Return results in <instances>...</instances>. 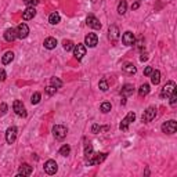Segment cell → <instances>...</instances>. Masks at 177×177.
I'll return each mask as SVG.
<instances>
[{
  "instance_id": "cell-1",
  "label": "cell",
  "mask_w": 177,
  "mask_h": 177,
  "mask_svg": "<svg viewBox=\"0 0 177 177\" xmlns=\"http://www.w3.org/2000/svg\"><path fill=\"white\" fill-rule=\"evenodd\" d=\"M108 154L107 152H100V154H94L90 159L86 160V163H87V166H94V165H100V163H102L105 159H107Z\"/></svg>"
},
{
  "instance_id": "cell-2",
  "label": "cell",
  "mask_w": 177,
  "mask_h": 177,
  "mask_svg": "<svg viewBox=\"0 0 177 177\" xmlns=\"http://www.w3.org/2000/svg\"><path fill=\"white\" fill-rule=\"evenodd\" d=\"M12 109H14V112L18 115V116H21V118H27V115H28L27 108H25L24 102L20 101V100H15V101L12 102Z\"/></svg>"
},
{
  "instance_id": "cell-3",
  "label": "cell",
  "mask_w": 177,
  "mask_h": 177,
  "mask_svg": "<svg viewBox=\"0 0 177 177\" xmlns=\"http://www.w3.org/2000/svg\"><path fill=\"white\" fill-rule=\"evenodd\" d=\"M66 133H68V130H66L65 126H62V125H56V126L53 127V136L56 137V140H64V138L66 137Z\"/></svg>"
},
{
  "instance_id": "cell-4",
  "label": "cell",
  "mask_w": 177,
  "mask_h": 177,
  "mask_svg": "<svg viewBox=\"0 0 177 177\" xmlns=\"http://www.w3.org/2000/svg\"><path fill=\"white\" fill-rule=\"evenodd\" d=\"M175 90H176V83L173 82V80H170V82H167L166 85L162 87V90H160V97L167 98L173 91H175Z\"/></svg>"
},
{
  "instance_id": "cell-5",
  "label": "cell",
  "mask_w": 177,
  "mask_h": 177,
  "mask_svg": "<svg viewBox=\"0 0 177 177\" xmlns=\"http://www.w3.org/2000/svg\"><path fill=\"white\" fill-rule=\"evenodd\" d=\"M176 130H177V122L173 120V119L165 122L162 125V131L165 134H173V133H176Z\"/></svg>"
},
{
  "instance_id": "cell-6",
  "label": "cell",
  "mask_w": 177,
  "mask_h": 177,
  "mask_svg": "<svg viewBox=\"0 0 177 177\" xmlns=\"http://www.w3.org/2000/svg\"><path fill=\"white\" fill-rule=\"evenodd\" d=\"M155 116H156V108L155 107H148L145 111H144L141 119H143L144 123H148V122H151Z\"/></svg>"
},
{
  "instance_id": "cell-7",
  "label": "cell",
  "mask_w": 177,
  "mask_h": 177,
  "mask_svg": "<svg viewBox=\"0 0 177 177\" xmlns=\"http://www.w3.org/2000/svg\"><path fill=\"white\" fill-rule=\"evenodd\" d=\"M57 170H58V165H57L56 160L49 159L44 163V172H46L47 175H56Z\"/></svg>"
},
{
  "instance_id": "cell-8",
  "label": "cell",
  "mask_w": 177,
  "mask_h": 177,
  "mask_svg": "<svg viewBox=\"0 0 177 177\" xmlns=\"http://www.w3.org/2000/svg\"><path fill=\"white\" fill-rule=\"evenodd\" d=\"M17 134H18V130L15 126H11L7 129V131H6V141H7L8 144H12L15 140H17Z\"/></svg>"
},
{
  "instance_id": "cell-9",
  "label": "cell",
  "mask_w": 177,
  "mask_h": 177,
  "mask_svg": "<svg viewBox=\"0 0 177 177\" xmlns=\"http://www.w3.org/2000/svg\"><path fill=\"white\" fill-rule=\"evenodd\" d=\"M73 56H75V58L80 61L83 58V57L86 56V46L85 44H75V47H73Z\"/></svg>"
},
{
  "instance_id": "cell-10",
  "label": "cell",
  "mask_w": 177,
  "mask_h": 177,
  "mask_svg": "<svg viewBox=\"0 0 177 177\" xmlns=\"http://www.w3.org/2000/svg\"><path fill=\"white\" fill-rule=\"evenodd\" d=\"M122 42H123L125 46H133V44L136 43V37H134L133 32H130V31L125 32V33L122 35Z\"/></svg>"
},
{
  "instance_id": "cell-11",
  "label": "cell",
  "mask_w": 177,
  "mask_h": 177,
  "mask_svg": "<svg viewBox=\"0 0 177 177\" xmlns=\"http://www.w3.org/2000/svg\"><path fill=\"white\" fill-rule=\"evenodd\" d=\"M134 119H136V114L134 112H129V114L126 115V118L123 119V120L120 122V130H127L129 125L131 123V122H134Z\"/></svg>"
},
{
  "instance_id": "cell-12",
  "label": "cell",
  "mask_w": 177,
  "mask_h": 177,
  "mask_svg": "<svg viewBox=\"0 0 177 177\" xmlns=\"http://www.w3.org/2000/svg\"><path fill=\"white\" fill-rule=\"evenodd\" d=\"M15 31H17V37H20V39H25L29 35V28L27 24H20Z\"/></svg>"
},
{
  "instance_id": "cell-13",
  "label": "cell",
  "mask_w": 177,
  "mask_h": 177,
  "mask_svg": "<svg viewBox=\"0 0 177 177\" xmlns=\"http://www.w3.org/2000/svg\"><path fill=\"white\" fill-rule=\"evenodd\" d=\"M98 43V37L96 33H89L87 36L85 37V44L87 47H96Z\"/></svg>"
},
{
  "instance_id": "cell-14",
  "label": "cell",
  "mask_w": 177,
  "mask_h": 177,
  "mask_svg": "<svg viewBox=\"0 0 177 177\" xmlns=\"http://www.w3.org/2000/svg\"><path fill=\"white\" fill-rule=\"evenodd\" d=\"M86 24H87L90 28H93V29H101V22H100L94 15H89V17L86 18Z\"/></svg>"
},
{
  "instance_id": "cell-15",
  "label": "cell",
  "mask_w": 177,
  "mask_h": 177,
  "mask_svg": "<svg viewBox=\"0 0 177 177\" xmlns=\"http://www.w3.org/2000/svg\"><path fill=\"white\" fill-rule=\"evenodd\" d=\"M32 175V166L29 163H22L20 166V170H18V177L21 176H31Z\"/></svg>"
},
{
  "instance_id": "cell-16",
  "label": "cell",
  "mask_w": 177,
  "mask_h": 177,
  "mask_svg": "<svg viewBox=\"0 0 177 177\" xmlns=\"http://www.w3.org/2000/svg\"><path fill=\"white\" fill-rule=\"evenodd\" d=\"M119 28L116 27V25H111L109 27V31H108V37H109V40H112V42H115V40H118V37H119Z\"/></svg>"
},
{
  "instance_id": "cell-17",
  "label": "cell",
  "mask_w": 177,
  "mask_h": 177,
  "mask_svg": "<svg viewBox=\"0 0 177 177\" xmlns=\"http://www.w3.org/2000/svg\"><path fill=\"white\" fill-rule=\"evenodd\" d=\"M36 15V10H35V7H28L27 10L22 12V20L24 21H29L32 18Z\"/></svg>"
},
{
  "instance_id": "cell-18",
  "label": "cell",
  "mask_w": 177,
  "mask_h": 177,
  "mask_svg": "<svg viewBox=\"0 0 177 177\" xmlns=\"http://www.w3.org/2000/svg\"><path fill=\"white\" fill-rule=\"evenodd\" d=\"M122 69H123V72L127 73V75H134V73L137 72V68L134 66V64H131V62H126L122 66Z\"/></svg>"
},
{
  "instance_id": "cell-19",
  "label": "cell",
  "mask_w": 177,
  "mask_h": 177,
  "mask_svg": "<svg viewBox=\"0 0 177 177\" xmlns=\"http://www.w3.org/2000/svg\"><path fill=\"white\" fill-rule=\"evenodd\" d=\"M4 39L7 42H14L15 39H17V31L12 29V28H10V29H7L4 32Z\"/></svg>"
},
{
  "instance_id": "cell-20",
  "label": "cell",
  "mask_w": 177,
  "mask_h": 177,
  "mask_svg": "<svg viewBox=\"0 0 177 177\" xmlns=\"http://www.w3.org/2000/svg\"><path fill=\"white\" fill-rule=\"evenodd\" d=\"M44 47H46L47 50H53L57 47V39L56 37H47L46 40H44Z\"/></svg>"
},
{
  "instance_id": "cell-21",
  "label": "cell",
  "mask_w": 177,
  "mask_h": 177,
  "mask_svg": "<svg viewBox=\"0 0 177 177\" xmlns=\"http://www.w3.org/2000/svg\"><path fill=\"white\" fill-rule=\"evenodd\" d=\"M134 93V86L133 85H125L123 87H122V94H123V97H127V96L133 94Z\"/></svg>"
},
{
  "instance_id": "cell-22",
  "label": "cell",
  "mask_w": 177,
  "mask_h": 177,
  "mask_svg": "<svg viewBox=\"0 0 177 177\" xmlns=\"http://www.w3.org/2000/svg\"><path fill=\"white\" fill-rule=\"evenodd\" d=\"M151 82H152V85H159V82H160V72L158 69L155 71H152V73H151Z\"/></svg>"
},
{
  "instance_id": "cell-23",
  "label": "cell",
  "mask_w": 177,
  "mask_h": 177,
  "mask_svg": "<svg viewBox=\"0 0 177 177\" xmlns=\"http://www.w3.org/2000/svg\"><path fill=\"white\" fill-rule=\"evenodd\" d=\"M12 60H14V53H12V51H7V53H6L4 56L2 57L3 65H7V64H10Z\"/></svg>"
},
{
  "instance_id": "cell-24",
  "label": "cell",
  "mask_w": 177,
  "mask_h": 177,
  "mask_svg": "<svg viewBox=\"0 0 177 177\" xmlns=\"http://www.w3.org/2000/svg\"><path fill=\"white\" fill-rule=\"evenodd\" d=\"M93 155H94V150H93V145L90 143H87L85 145V158H86V160L90 159Z\"/></svg>"
},
{
  "instance_id": "cell-25",
  "label": "cell",
  "mask_w": 177,
  "mask_h": 177,
  "mask_svg": "<svg viewBox=\"0 0 177 177\" xmlns=\"http://www.w3.org/2000/svg\"><path fill=\"white\" fill-rule=\"evenodd\" d=\"M60 20H61V17H60V14L57 11H54V12H51L50 14V17H49V22L51 25H57L60 22Z\"/></svg>"
},
{
  "instance_id": "cell-26",
  "label": "cell",
  "mask_w": 177,
  "mask_h": 177,
  "mask_svg": "<svg viewBox=\"0 0 177 177\" xmlns=\"http://www.w3.org/2000/svg\"><path fill=\"white\" fill-rule=\"evenodd\" d=\"M126 10H127L126 0H120V2H119V4H118V12L120 15H123V14H126Z\"/></svg>"
},
{
  "instance_id": "cell-27",
  "label": "cell",
  "mask_w": 177,
  "mask_h": 177,
  "mask_svg": "<svg viewBox=\"0 0 177 177\" xmlns=\"http://www.w3.org/2000/svg\"><path fill=\"white\" fill-rule=\"evenodd\" d=\"M148 93H150V85H148V83H144V85H141L140 89H138V94L143 97V96H147Z\"/></svg>"
},
{
  "instance_id": "cell-28",
  "label": "cell",
  "mask_w": 177,
  "mask_h": 177,
  "mask_svg": "<svg viewBox=\"0 0 177 177\" xmlns=\"http://www.w3.org/2000/svg\"><path fill=\"white\" fill-rule=\"evenodd\" d=\"M111 108H112V105H111V102H102L101 104V107H100V111L102 112V114H108L109 111H111Z\"/></svg>"
},
{
  "instance_id": "cell-29",
  "label": "cell",
  "mask_w": 177,
  "mask_h": 177,
  "mask_svg": "<svg viewBox=\"0 0 177 177\" xmlns=\"http://www.w3.org/2000/svg\"><path fill=\"white\" fill-rule=\"evenodd\" d=\"M71 154V147L68 145V144H65V145H62L60 148V155L62 156H68Z\"/></svg>"
},
{
  "instance_id": "cell-30",
  "label": "cell",
  "mask_w": 177,
  "mask_h": 177,
  "mask_svg": "<svg viewBox=\"0 0 177 177\" xmlns=\"http://www.w3.org/2000/svg\"><path fill=\"white\" fill-rule=\"evenodd\" d=\"M50 83H51V86H54V87H56L57 90L62 87V82H61V80H60L58 78H56V76H54V78H51Z\"/></svg>"
},
{
  "instance_id": "cell-31",
  "label": "cell",
  "mask_w": 177,
  "mask_h": 177,
  "mask_svg": "<svg viewBox=\"0 0 177 177\" xmlns=\"http://www.w3.org/2000/svg\"><path fill=\"white\" fill-rule=\"evenodd\" d=\"M62 46H64V50H65V51H71V50H73L75 44H73L72 40H64Z\"/></svg>"
},
{
  "instance_id": "cell-32",
  "label": "cell",
  "mask_w": 177,
  "mask_h": 177,
  "mask_svg": "<svg viewBox=\"0 0 177 177\" xmlns=\"http://www.w3.org/2000/svg\"><path fill=\"white\" fill-rule=\"evenodd\" d=\"M40 98H42V94L39 91H36V93H33V96H32V98H31V102L32 104H39L40 102Z\"/></svg>"
},
{
  "instance_id": "cell-33",
  "label": "cell",
  "mask_w": 177,
  "mask_h": 177,
  "mask_svg": "<svg viewBox=\"0 0 177 177\" xmlns=\"http://www.w3.org/2000/svg\"><path fill=\"white\" fill-rule=\"evenodd\" d=\"M98 87H100L101 91H107L108 90V82L105 79H101L100 80V83H98Z\"/></svg>"
},
{
  "instance_id": "cell-34",
  "label": "cell",
  "mask_w": 177,
  "mask_h": 177,
  "mask_svg": "<svg viewBox=\"0 0 177 177\" xmlns=\"http://www.w3.org/2000/svg\"><path fill=\"white\" fill-rule=\"evenodd\" d=\"M24 3L28 7H35V6L39 4V0H24Z\"/></svg>"
},
{
  "instance_id": "cell-35",
  "label": "cell",
  "mask_w": 177,
  "mask_h": 177,
  "mask_svg": "<svg viewBox=\"0 0 177 177\" xmlns=\"http://www.w3.org/2000/svg\"><path fill=\"white\" fill-rule=\"evenodd\" d=\"M169 97H170V105H176V102H177V91L176 90L169 96Z\"/></svg>"
},
{
  "instance_id": "cell-36",
  "label": "cell",
  "mask_w": 177,
  "mask_h": 177,
  "mask_svg": "<svg viewBox=\"0 0 177 177\" xmlns=\"http://www.w3.org/2000/svg\"><path fill=\"white\" fill-rule=\"evenodd\" d=\"M44 90H46V93H47V94H49V96H53V94H56V91H57V89L56 87H54V86H47V87L46 89H44Z\"/></svg>"
},
{
  "instance_id": "cell-37",
  "label": "cell",
  "mask_w": 177,
  "mask_h": 177,
  "mask_svg": "<svg viewBox=\"0 0 177 177\" xmlns=\"http://www.w3.org/2000/svg\"><path fill=\"white\" fill-rule=\"evenodd\" d=\"M101 130H102V127L100 126L98 123H94V125L91 126V133H94V134H97L98 131H101Z\"/></svg>"
},
{
  "instance_id": "cell-38",
  "label": "cell",
  "mask_w": 177,
  "mask_h": 177,
  "mask_svg": "<svg viewBox=\"0 0 177 177\" xmlns=\"http://www.w3.org/2000/svg\"><path fill=\"white\" fill-rule=\"evenodd\" d=\"M6 78H7V75H6V71L3 68H0V82H4Z\"/></svg>"
},
{
  "instance_id": "cell-39",
  "label": "cell",
  "mask_w": 177,
  "mask_h": 177,
  "mask_svg": "<svg viewBox=\"0 0 177 177\" xmlns=\"http://www.w3.org/2000/svg\"><path fill=\"white\" fill-rule=\"evenodd\" d=\"M152 66H145V69H144V75L145 76H150L151 73H152Z\"/></svg>"
},
{
  "instance_id": "cell-40",
  "label": "cell",
  "mask_w": 177,
  "mask_h": 177,
  "mask_svg": "<svg viewBox=\"0 0 177 177\" xmlns=\"http://www.w3.org/2000/svg\"><path fill=\"white\" fill-rule=\"evenodd\" d=\"M0 107H2V115H4L6 112H7V105H6L4 102H3V104L0 105Z\"/></svg>"
},
{
  "instance_id": "cell-41",
  "label": "cell",
  "mask_w": 177,
  "mask_h": 177,
  "mask_svg": "<svg viewBox=\"0 0 177 177\" xmlns=\"http://www.w3.org/2000/svg\"><path fill=\"white\" fill-rule=\"evenodd\" d=\"M148 60V56L147 54H141V57H140V61L141 62H144V61H147Z\"/></svg>"
},
{
  "instance_id": "cell-42",
  "label": "cell",
  "mask_w": 177,
  "mask_h": 177,
  "mask_svg": "<svg viewBox=\"0 0 177 177\" xmlns=\"http://www.w3.org/2000/svg\"><path fill=\"white\" fill-rule=\"evenodd\" d=\"M138 7H140V3H138V2H136V3H133V4H131V8H133V10H137Z\"/></svg>"
},
{
  "instance_id": "cell-43",
  "label": "cell",
  "mask_w": 177,
  "mask_h": 177,
  "mask_svg": "<svg viewBox=\"0 0 177 177\" xmlns=\"http://www.w3.org/2000/svg\"><path fill=\"white\" fill-rule=\"evenodd\" d=\"M122 104H123V105L126 104V97H123V98H122Z\"/></svg>"
}]
</instances>
